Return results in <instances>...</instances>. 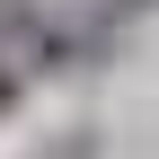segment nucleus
I'll list each match as a JSON object with an SVG mask.
<instances>
[{
	"mask_svg": "<svg viewBox=\"0 0 159 159\" xmlns=\"http://www.w3.org/2000/svg\"><path fill=\"white\" fill-rule=\"evenodd\" d=\"M18 106V62H0V115Z\"/></svg>",
	"mask_w": 159,
	"mask_h": 159,
	"instance_id": "obj_1",
	"label": "nucleus"
},
{
	"mask_svg": "<svg viewBox=\"0 0 159 159\" xmlns=\"http://www.w3.org/2000/svg\"><path fill=\"white\" fill-rule=\"evenodd\" d=\"M115 9H150V0H115Z\"/></svg>",
	"mask_w": 159,
	"mask_h": 159,
	"instance_id": "obj_2",
	"label": "nucleus"
}]
</instances>
